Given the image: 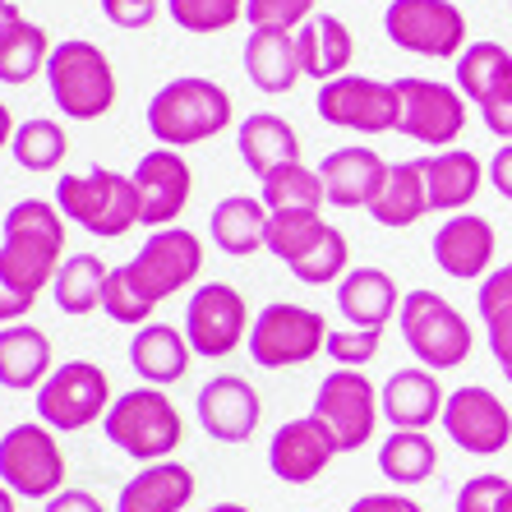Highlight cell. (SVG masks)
Returning a JSON list of instances; mask_svg holds the SVG:
<instances>
[{"label": "cell", "instance_id": "obj_31", "mask_svg": "<svg viewBox=\"0 0 512 512\" xmlns=\"http://www.w3.org/2000/svg\"><path fill=\"white\" fill-rule=\"evenodd\" d=\"M51 379V337L33 323L0 328V388L28 393Z\"/></svg>", "mask_w": 512, "mask_h": 512}, {"label": "cell", "instance_id": "obj_48", "mask_svg": "<svg viewBox=\"0 0 512 512\" xmlns=\"http://www.w3.org/2000/svg\"><path fill=\"white\" fill-rule=\"evenodd\" d=\"M42 512H107L102 508V499L97 494H88V489H60V494H51L47 503H42Z\"/></svg>", "mask_w": 512, "mask_h": 512}, {"label": "cell", "instance_id": "obj_54", "mask_svg": "<svg viewBox=\"0 0 512 512\" xmlns=\"http://www.w3.org/2000/svg\"><path fill=\"white\" fill-rule=\"evenodd\" d=\"M14 499H19V494H14V489H5V485H0V512H14Z\"/></svg>", "mask_w": 512, "mask_h": 512}, {"label": "cell", "instance_id": "obj_18", "mask_svg": "<svg viewBox=\"0 0 512 512\" xmlns=\"http://www.w3.org/2000/svg\"><path fill=\"white\" fill-rule=\"evenodd\" d=\"M443 434L471 457H494L512 443V411L480 383H462L443 402Z\"/></svg>", "mask_w": 512, "mask_h": 512}, {"label": "cell", "instance_id": "obj_50", "mask_svg": "<svg viewBox=\"0 0 512 512\" xmlns=\"http://www.w3.org/2000/svg\"><path fill=\"white\" fill-rule=\"evenodd\" d=\"M346 512H425L416 499H406V494H365L356 499Z\"/></svg>", "mask_w": 512, "mask_h": 512}, {"label": "cell", "instance_id": "obj_16", "mask_svg": "<svg viewBox=\"0 0 512 512\" xmlns=\"http://www.w3.org/2000/svg\"><path fill=\"white\" fill-rule=\"evenodd\" d=\"M323 125L356 134H388L397 130V88L383 79H365V74H337L319 88L314 97Z\"/></svg>", "mask_w": 512, "mask_h": 512}, {"label": "cell", "instance_id": "obj_55", "mask_svg": "<svg viewBox=\"0 0 512 512\" xmlns=\"http://www.w3.org/2000/svg\"><path fill=\"white\" fill-rule=\"evenodd\" d=\"M208 512H250V508H245V503H213Z\"/></svg>", "mask_w": 512, "mask_h": 512}, {"label": "cell", "instance_id": "obj_34", "mask_svg": "<svg viewBox=\"0 0 512 512\" xmlns=\"http://www.w3.org/2000/svg\"><path fill=\"white\" fill-rule=\"evenodd\" d=\"M236 148H240V162H245L254 176H268V171L286 167V162H300L296 130H291L282 116H273V111H254L250 120H240Z\"/></svg>", "mask_w": 512, "mask_h": 512}, {"label": "cell", "instance_id": "obj_41", "mask_svg": "<svg viewBox=\"0 0 512 512\" xmlns=\"http://www.w3.org/2000/svg\"><path fill=\"white\" fill-rule=\"evenodd\" d=\"M102 310L116 323H125V328H143V323L153 319L157 305L134 286V277L125 273V263H120V268L107 273V286H102Z\"/></svg>", "mask_w": 512, "mask_h": 512}, {"label": "cell", "instance_id": "obj_9", "mask_svg": "<svg viewBox=\"0 0 512 512\" xmlns=\"http://www.w3.org/2000/svg\"><path fill=\"white\" fill-rule=\"evenodd\" d=\"M0 485L19 499H42L65 489V453L56 443V429L42 420H24L0 434Z\"/></svg>", "mask_w": 512, "mask_h": 512}, {"label": "cell", "instance_id": "obj_56", "mask_svg": "<svg viewBox=\"0 0 512 512\" xmlns=\"http://www.w3.org/2000/svg\"><path fill=\"white\" fill-rule=\"evenodd\" d=\"M503 512H512V494H508V503H503Z\"/></svg>", "mask_w": 512, "mask_h": 512}, {"label": "cell", "instance_id": "obj_20", "mask_svg": "<svg viewBox=\"0 0 512 512\" xmlns=\"http://www.w3.org/2000/svg\"><path fill=\"white\" fill-rule=\"evenodd\" d=\"M194 411H199V425L208 439L245 443V439H254V429L263 420V397L240 374H213L199 388V397H194Z\"/></svg>", "mask_w": 512, "mask_h": 512}, {"label": "cell", "instance_id": "obj_25", "mask_svg": "<svg viewBox=\"0 0 512 512\" xmlns=\"http://www.w3.org/2000/svg\"><path fill=\"white\" fill-rule=\"evenodd\" d=\"M194 365V346L185 337V328L176 323H143L139 333L130 337V370L153 388L180 383Z\"/></svg>", "mask_w": 512, "mask_h": 512}, {"label": "cell", "instance_id": "obj_19", "mask_svg": "<svg viewBox=\"0 0 512 512\" xmlns=\"http://www.w3.org/2000/svg\"><path fill=\"white\" fill-rule=\"evenodd\" d=\"M134 190H139V222L143 227H171L194 190V171L176 148H153L134 167Z\"/></svg>", "mask_w": 512, "mask_h": 512}, {"label": "cell", "instance_id": "obj_24", "mask_svg": "<svg viewBox=\"0 0 512 512\" xmlns=\"http://www.w3.org/2000/svg\"><path fill=\"white\" fill-rule=\"evenodd\" d=\"M443 402L448 393L439 388V374L425 365L388 374V383L379 388V411L393 429H429L443 416Z\"/></svg>", "mask_w": 512, "mask_h": 512}, {"label": "cell", "instance_id": "obj_15", "mask_svg": "<svg viewBox=\"0 0 512 512\" xmlns=\"http://www.w3.org/2000/svg\"><path fill=\"white\" fill-rule=\"evenodd\" d=\"M185 337H190L194 356L203 360H227L240 342H250V305L231 282L199 286L185 305Z\"/></svg>", "mask_w": 512, "mask_h": 512}, {"label": "cell", "instance_id": "obj_44", "mask_svg": "<svg viewBox=\"0 0 512 512\" xmlns=\"http://www.w3.org/2000/svg\"><path fill=\"white\" fill-rule=\"evenodd\" d=\"M512 494V480L508 476H471L453 499V512H503Z\"/></svg>", "mask_w": 512, "mask_h": 512}, {"label": "cell", "instance_id": "obj_13", "mask_svg": "<svg viewBox=\"0 0 512 512\" xmlns=\"http://www.w3.org/2000/svg\"><path fill=\"white\" fill-rule=\"evenodd\" d=\"M393 88H397V130L406 139L429 143L434 153L462 139L466 97L457 88L439 84V79H420V74H406Z\"/></svg>", "mask_w": 512, "mask_h": 512}, {"label": "cell", "instance_id": "obj_3", "mask_svg": "<svg viewBox=\"0 0 512 512\" xmlns=\"http://www.w3.org/2000/svg\"><path fill=\"white\" fill-rule=\"evenodd\" d=\"M107 439L116 443L125 457L134 462H167L185 443V420H180L176 402H171L162 388L143 383V388H130L120 393L107 411Z\"/></svg>", "mask_w": 512, "mask_h": 512}, {"label": "cell", "instance_id": "obj_49", "mask_svg": "<svg viewBox=\"0 0 512 512\" xmlns=\"http://www.w3.org/2000/svg\"><path fill=\"white\" fill-rule=\"evenodd\" d=\"M33 305H37L33 296H24L10 277L0 273V323H24V314L33 310Z\"/></svg>", "mask_w": 512, "mask_h": 512}, {"label": "cell", "instance_id": "obj_22", "mask_svg": "<svg viewBox=\"0 0 512 512\" xmlns=\"http://www.w3.org/2000/svg\"><path fill=\"white\" fill-rule=\"evenodd\" d=\"M434 263H439L448 277L457 282H471V277H485L489 263H494V250H499V236L489 227L485 217L476 213H457L448 217L439 231H434Z\"/></svg>", "mask_w": 512, "mask_h": 512}, {"label": "cell", "instance_id": "obj_2", "mask_svg": "<svg viewBox=\"0 0 512 512\" xmlns=\"http://www.w3.org/2000/svg\"><path fill=\"white\" fill-rule=\"evenodd\" d=\"M231 125V93L217 79L203 74H180L171 84H162L148 102V134L162 148H190L222 134Z\"/></svg>", "mask_w": 512, "mask_h": 512}, {"label": "cell", "instance_id": "obj_46", "mask_svg": "<svg viewBox=\"0 0 512 512\" xmlns=\"http://www.w3.org/2000/svg\"><path fill=\"white\" fill-rule=\"evenodd\" d=\"M512 305V263H503V268H494V273L480 282V300H476V310L480 319H489V314H499Z\"/></svg>", "mask_w": 512, "mask_h": 512}, {"label": "cell", "instance_id": "obj_21", "mask_svg": "<svg viewBox=\"0 0 512 512\" xmlns=\"http://www.w3.org/2000/svg\"><path fill=\"white\" fill-rule=\"evenodd\" d=\"M337 457V439L328 434L319 416H300L286 420L268 443V466L282 485H310L328 471V462Z\"/></svg>", "mask_w": 512, "mask_h": 512}, {"label": "cell", "instance_id": "obj_30", "mask_svg": "<svg viewBox=\"0 0 512 512\" xmlns=\"http://www.w3.org/2000/svg\"><path fill=\"white\" fill-rule=\"evenodd\" d=\"M429 213V190H425V157H411V162H393L388 176H383L379 194L370 199V217L379 227H416L420 217Z\"/></svg>", "mask_w": 512, "mask_h": 512}, {"label": "cell", "instance_id": "obj_27", "mask_svg": "<svg viewBox=\"0 0 512 512\" xmlns=\"http://www.w3.org/2000/svg\"><path fill=\"white\" fill-rule=\"evenodd\" d=\"M485 167L476 153L466 148H439L425 157V190H429V213H466V203L485 185Z\"/></svg>", "mask_w": 512, "mask_h": 512}, {"label": "cell", "instance_id": "obj_35", "mask_svg": "<svg viewBox=\"0 0 512 512\" xmlns=\"http://www.w3.org/2000/svg\"><path fill=\"white\" fill-rule=\"evenodd\" d=\"M434 466H439V448H434L425 429H393L379 443V471L402 489L425 485L434 476Z\"/></svg>", "mask_w": 512, "mask_h": 512}, {"label": "cell", "instance_id": "obj_26", "mask_svg": "<svg viewBox=\"0 0 512 512\" xmlns=\"http://www.w3.org/2000/svg\"><path fill=\"white\" fill-rule=\"evenodd\" d=\"M194 471L180 462H148L139 476L125 480L116 512H185L194 503Z\"/></svg>", "mask_w": 512, "mask_h": 512}, {"label": "cell", "instance_id": "obj_5", "mask_svg": "<svg viewBox=\"0 0 512 512\" xmlns=\"http://www.w3.org/2000/svg\"><path fill=\"white\" fill-rule=\"evenodd\" d=\"M47 84L51 102L70 120H102L116 107V70H111L107 51L97 42H84V37H70L51 51Z\"/></svg>", "mask_w": 512, "mask_h": 512}, {"label": "cell", "instance_id": "obj_23", "mask_svg": "<svg viewBox=\"0 0 512 512\" xmlns=\"http://www.w3.org/2000/svg\"><path fill=\"white\" fill-rule=\"evenodd\" d=\"M383 176H388V162H383L374 148H365V143L333 148V153L319 162L323 194H328L333 208H370V199L379 194Z\"/></svg>", "mask_w": 512, "mask_h": 512}, {"label": "cell", "instance_id": "obj_39", "mask_svg": "<svg viewBox=\"0 0 512 512\" xmlns=\"http://www.w3.org/2000/svg\"><path fill=\"white\" fill-rule=\"evenodd\" d=\"M65 130H60L56 120H47V116H33V120H24L19 130H14V139H10V153H14V162L24 171H33V176H42V171H56L60 162H65Z\"/></svg>", "mask_w": 512, "mask_h": 512}, {"label": "cell", "instance_id": "obj_1", "mask_svg": "<svg viewBox=\"0 0 512 512\" xmlns=\"http://www.w3.org/2000/svg\"><path fill=\"white\" fill-rule=\"evenodd\" d=\"M65 263V213L47 199H19L0 222V273L24 296H42Z\"/></svg>", "mask_w": 512, "mask_h": 512}, {"label": "cell", "instance_id": "obj_52", "mask_svg": "<svg viewBox=\"0 0 512 512\" xmlns=\"http://www.w3.org/2000/svg\"><path fill=\"white\" fill-rule=\"evenodd\" d=\"M14 24H24V10H19L14 0H0V37L10 33Z\"/></svg>", "mask_w": 512, "mask_h": 512}, {"label": "cell", "instance_id": "obj_14", "mask_svg": "<svg viewBox=\"0 0 512 512\" xmlns=\"http://www.w3.org/2000/svg\"><path fill=\"white\" fill-rule=\"evenodd\" d=\"M203 268V240L194 236L190 227H162L143 240V250L125 263V273L134 277L143 296L162 305L167 296L185 291V286L199 277Z\"/></svg>", "mask_w": 512, "mask_h": 512}, {"label": "cell", "instance_id": "obj_47", "mask_svg": "<svg viewBox=\"0 0 512 512\" xmlns=\"http://www.w3.org/2000/svg\"><path fill=\"white\" fill-rule=\"evenodd\" d=\"M102 14L116 28H148L157 19V0H102Z\"/></svg>", "mask_w": 512, "mask_h": 512}, {"label": "cell", "instance_id": "obj_33", "mask_svg": "<svg viewBox=\"0 0 512 512\" xmlns=\"http://www.w3.org/2000/svg\"><path fill=\"white\" fill-rule=\"evenodd\" d=\"M268 217L273 213L263 208V199H254V194H227V199L208 213V236H213V245L222 254L245 259V254H254L263 245V236H268Z\"/></svg>", "mask_w": 512, "mask_h": 512}, {"label": "cell", "instance_id": "obj_17", "mask_svg": "<svg viewBox=\"0 0 512 512\" xmlns=\"http://www.w3.org/2000/svg\"><path fill=\"white\" fill-rule=\"evenodd\" d=\"M457 93L480 107L494 139L512 143V51L499 42H476L457 56Z\"/></svg>", "mask_w": 512, "mask_h": 512}, {"label": "cell", "instance_id": "obj_12", "mask_svg": "<svg viewBox=\"0 0 512 512\" xmlns=\"http://www.w3.org/2000/svg\"><path fill=\"white\" fill-rule=\"evenodd\" d=\"M328 434L337 439V453H356L374 439V425H379V388L370 383L365 370H333L319 383L314 393V411Z\"/></svg>", "mask_w": 512, "mask_h": 512}, {"label": "cell", "instance_id": "obj_40", "mask_svg": "<svg viewBox=\"0 0 512 512\" xmlns=\"http://www.w3.org/2000/svg\"><path fill=\"white\" fill-rule=\"evenodd\" d=\"M167 14L185 33H227L245 19V0H167Z\"/></svg>", "mask_w": 512, "mask_h": 512}, {"label": "cell", "instance_id": "obj_4", "mask_svg": "<svg viewBox=\"0 0 512 512\" xmlns=\"http://www.w3.org/2000/svg\"><path fill=\"white\" fill-rule=\"evenodd\" d=\"M263 245L291 268L305 286H328L346 277L351 245L337 227H328L319 213H273Z\"/></svg>", "mask_w": 512, "mask_h": 512}, {"label": "cell", "instance_id": "obj_53", "mask_svg": "<svg viewBox=\"0 0 512 512\" xmlns=\"http://www.w3.org/2000/svg\"><path fill=\"white\" fill-rule=\"evenodd\" d=\"M14 130H19V125H14V116H10V107H5V102H0V148H10V139H14Z\"/></svg>", "mask_w": 512, "mask_h": 512}, {"label": "cell", "instance_id": "obj_51", "mask_svg": "<svg viewBox=\"0 0 512 512\" xmlns=\"http://www.w3.org/2000/svg\"><path fill=\"white\" fill-rule=\"evenodd\" d=\"M485 176H489V185H494V190L512 203V143H503L499 153H494V162H489Z\"/></svg>", "mask_w": 512, "mask_h": 512}, {"label": "cell", "instance_id": "obj_42", "mask_svg": "<svg viewBox=\"0 0 512 512\" xmlns=\"http://www.w3.org/2000/svg\"><path fill=\"white\" fill-rule=\"evenodd\" d=\"M383 346V328H337V333H328V356H333L337 370H360V365H370L374 356H379Z\"/></svg>", "mask_w": 512, "mask_h": 512}, {"label": "cell", "instance_id": "obj_6", "mask_svg": "<svg viewBox=\"0 0 512 512\" xmlns=\"http://www.w3.org/2000/svg\"><path fill=\"white\" fill-rule=\"evenodd\" d=\"M56 208L70 222L88 231V236L116 240L125 231L139 227V190L134 176H120L111 167H93L84 176L56 180Z\"/></svg>", "mask_w": 512, "mask_h": 512}, {"label": "cell", "instance_id": "obj_38", "mask_svg": "<svg viewBox=\"0 0 512 512\" xmlns=\"http://www.w3.org/2000/svg\"><path fill=\"white\" fill-rule=\"evenodd\" d=\"M51 37L42 24H14L10 33L0 37V84H28L33 74L47 70V60H51Z\"/></svg>", "mask_w": 512, "mask_h": 512}, {"label": "cell", "instance_id": "obj_7", "mask_svg": "<svg viewBox=\"0 0 512 512\" xmlns=\"http://www.w3.org/2000/svg\"><path fill=\"white\" fill-rule=\"evenodd\" d=\"M402 337H406V346H411V356L434 374L466 365L471 346H476L466 314L457 310L453 300H443L439 291H406L402 296Z\"/></svg>", "mask_w": 512, "mask_h": 512}, {"label": "cell", "instance_id": "obj_37", "mask_svg": "<svg viewBox=\"0 0 512 512\" xmlns=\"http://www.w3.org/2000/svg\"><path fill=\"white\" fill-rule=\"evenodd\" d=\"M263 180V208L268 213H319V203L328 199L323 194V180L319 171H310L305 162H286V167L268 171Z\"/></svg>", "mask_w": 512, "mask_h": 512}, {"label": "cell", "instance_id": "obj_32", "mask_svg": "<svg viewBox=\"0 0 512 512\" xmlns=\"http://www.w3.org/2000/svg\"><path fill=\"white\" fill-rule=\"evenodd\" d=\"M245 74L259 93H291L300 70V47L296 33H277V28H254L245 37Z\"/></svg>", "mask_w": 512, "mask_h": 512}, {"label": "cell", "instance_id": "obj_43", "mask_svg": "<svg viewBox=\"0 0 512 512\" xmlns=\"http://www.w3.org/2000/svg\"><path fill=\"white\" fill-rule=\"evenodd\" d=\"M310 14H314V0H245V19H250V28L296 33Z\"/></svg>", "mask_w": 512, "mask_h": 512}, {"label": "cell", "instance_id": "obj_8", "mask_svg": "<svg viewBox=\"0 0 512 512\" xmlns=\"http://www.w3.org/2000/svg\"><path fill=\"white\" fill-rule=\"evenodd\" d=\"M250 356L263 370H296V365H310L328 346V323L319 310L310 305H291V300H273L254 314L250 328Z\"/></svg>", "mask_w": 512, "mask_h": 512}, {"label": "cell", "instance_id": "obj_45", "mask_svg": "<svg viewBox=\"0 0 512 512\" xmlns=\"http://www.w3.org/2000/svg\"><path fill=\"white\" fill-rule=\"evenodd\" d=\"M485 337H489V356L503 370V379L512 383V305L485 319Z\"/></svg>", "mask_w": 512, "mask_h": 512}, {"label": "cell", "instance_id": "obj_11", "mask_svg": "<svg viewBox=\"0 0 512 512\" xmlns=\"http://www.w3.org/2000/svg\"><path fill=\"white\" fill-rule=\"evenodd\" d=\"M383 33L411 56L448 60L466 51V14L453 0H393L383 10Z\"/></svg>", "mask_w": 512, "mask_h": 512}, {"label": "cell", "instance_id": "obj_29", "mask_svg": "<svg viewBox=\"0 0 512 512\" xmlns=\"http://www.w3.org/2000/svg\"><path fill=\"white\" fill-rule=\"evenodd\" d=\"M337 310L351 328H388V319L402 310V296L383 268H351L337 282Z\"/></svg>", "mask_w": 512, "mask_h": 512}, {"label": "cell", "instance_id": "obj_36", "mask_svg": "<svg viewBox=\"0 0 512 512\" xmlns=\"http://www.w3.org/2000/svg\"><path fill=\"white\" fill-rule=\"evenodd\" d=\"M107 273L111 268L97 259V254H65L56 282H51V291H56V310L70 314V319H84V314L102 310Z\"/></svg>", "mask_w": 512, "mask_h": 512}, {"label": "cell", "instance_id": "obj_10", "mask_svg": "<svg viewBox=\"0 0 512 512\" xmlns=\"http://www.w3.org/2000/svg\"><path fill=\"white\" fill-rule=\"evenodd\" d=\"M111 411V379L93 360H70L56 365L51 379L37 388V420L56 434H79V429L107 420Z\"/></svg>", "mask_w": 512, "mask_h": 512}, {"label": "cell", "instance_id": "obj_28", "mask_svg": "<svg viewBox=\"0 0 512 512\" xmlns=\"http://www.w3.org/2000/svg\"><path fill=\"white\" fill-rule=\"evenodd\" d=\"M296 47H300V70L319 79V84L346 74L351 60H356V37L337 14H310L296 28Z\"/></svg>", "mask_w": 512, "mask_h": 512}]
</instances>
